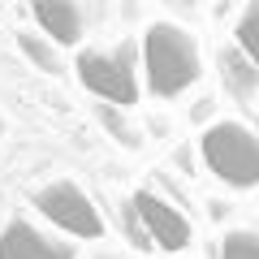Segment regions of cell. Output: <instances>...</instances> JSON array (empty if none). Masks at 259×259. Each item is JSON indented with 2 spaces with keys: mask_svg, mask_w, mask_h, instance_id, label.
Here are the masks:
<instances>
[{
  "mask_svg": "<svg viewBox=\"0 0 259 259\" xmlns=\"http://www.w3.org/2000/svg\"><path fill=\"white\" fill-rule=\"evenodd\" d=\"M143 74H147V87L164 100L190 91L203 74L199 39L177 22H151L143 30Z\"/></svg>",
  "mask_w": 259,
  "mask_h": 259,
  "instance_id": "1",
  "label": "cell"
},
{
  "mask_svg": "<svg viewBox=\"0 0 259 259\" xmlns=\"http://www.w3.org/2000/svg\"><path fill=\"white\" fill-rule=\"evenodd\" d=\"M203 160L225 186L250 190L259 186V134L242 121H216L203 130Z\"/></svg>",
  "mask_w": 259,
  "mask_h": 259,
  "instance_id": "2",
  "label": "cell"
},
{
  "mask_svg": "<svg viewBox=\"0 0 259 259\" xmlns=\"http://www.w3.org/2000/svg\"><path fill=\"white\" fill-rule=\"evenodd\" d=\"M78 82L91 95H100L112 108H130L139 104V69H134V52L125 44L121 48H91V52H78L74 61Z\"/></svg>",
  "mask_w": 259,
  "mask_h": 259,
  "instance_id": "3",
  "label": "cell"
},
{
  "mask_svg": "<svg viewBox=\"0 0 259 259\" xmlns=\"http://www.w3.org/2000/svg\"><path fill=\"white\" fill-rule=\"evenodd\" d=\"M35 207L44 212V221H52L61 233L69 238H100L104 233V216L95 207V199L69 177H56V182L39 186L35 190Z\"/></svg>",
  "mask_w": 259,
  "mask_h": 259,
  "instance_id": "4",
  "label": "cell"
},
{
  "mask_svg": "<svg viewBox=\"0 0 259 259\" xmlns=\"http://www.w3.org/2000/svg\"><path fill=\"white\" fill-rule=\"evenodd\" d=\"M134 207H139V216H143V225H147V233H151V242H156L160 250H186L190 246V221H186V212L173 203V199H164L160 190H134Z\"/></svg>",
  "mask_w": 259,
  "mask_h": 259,
  "instance_id": "5",
  "label": "cell"
},
{
  "mask_svg": "<svg viewBox=\"0 0 259 259\" xmlns=\"http://www.w3.org/2000/svg\"><path fill=\"white\" fill-rule=\"evenodd\" d=\"M0 259H78V250L30 221H9L0 233Z\"/></svg>",
  "mask_w": 259,
  "mask_h": 259,
  "instance_id": "6",
  "label": "cell"
},
{
  "mask_svg": "<svg viewBox=\"0 0 259 259\" xmlns=\"http://www.w3.org/2000/svg\"><path fill=\"white\" fill-rule=\"evenodd\" d=\"M30 18H35L39 35L52 39L61 48H78L87 30V9L74 5V0H35L30 5Z\"/></svg>",
  "mask_w": 259,
  "mask_h": 259,
  "instance_id": "7",
  "label": "cell"
},
{
  "mask_svg": "<svg viewBox=\"0 0 259 259\" xmlns=\"http://www.w3.org/2000/svg\"><path fill=\"white\" fill-rule=\"evenodd\" d=\"M221 78H225V87H229L233 95H242V100H250V95L259 91V65L250 61L238 44L221 52Z\"/></svg>",
  "mask_w": 259,
  "mask_h": 259,
  "instance_id": "8",
  "label": "cell"
},
{
  "mask_svg": "<svg viewBox=\"0 0 259 259\" xmlns=\"http://www.w3.org/2000/svg\"><path fill=\"white\" fill-rule=\"evenodd\" d=\"M233 35H238V48L259 65V0H250L246 9H242V18H238V26H233Z\"/></svg>",
  "mask_w": 259,
  "mask_h": 259,
  "instance_id": "9",
  "label": "cell"
},
{
  "mask_svg": "<svg viewBox=\"0 0 259 259\" xmlns=\"http://www.w3.org/2000/svg\"><path fill=\"white\" fill-rule=\"evenodd\" d=\"M18 44H22V52H26L30 61H35L39 69H44V74H56V69H61L52 39H44V35H18Z\"/></svg>",
  "mask_w": 259,
  "mask_h": 259,
  "instance_id": "10",
  "label": "cell"
},
{
  "mask_svg": "<svg viewBox=\"0 0 259 259\" xmlns=\"http://www.w3.org/2000/svg\"><path fill=\"white\" fill-rule=\"evenodd\" d=\"M221 259H259V233L255 229H233L221 242Z\"/></svg>",
  "mask_w": 259,
  "mask_h": 259,
  "instance_id": "11",
  "label": "cell"
},
{
  "mask_svg": "<svg viewBox=\"0 0 259 259\" xmlns=\"http://www.w3.org/2000/svg\"><path fill=\"white\" fill-rule=\"evenodd\" d=\"M100 121H104V130H108V134H112L117 143H125V147H139V130L130 125V121L121 117V112L112 108V104H100Z\"/></svg>",
  "mask_w": 259,
  "mask_h": 259,
  "instance_id": "12",
  "label": "cell"
},
{
  "mask_svg": "<svg viewBox=\"0 0 259 259\" xmlns=\"http://www.w3.org/2000/svg\"><path fill=\"white\" fill-rule=\"evenodd\" d=\"M121 225H125L130 242H134L139 250H151V246H156V242H151V233H147V225H143V216H139V207H134V199L121 207Z\"/></svg>",
  "mask_w": 259,
  "mask_h": 259,
  "instance_id": "13",
  "label": "cell"
},
{
  "mask_svg": "<svg viewBox=\"0 0 259 259\" xmlns=\"http://www.w3.org/2000/svg\"><path fill=\"white\" fill-rule=\"evenodd\" d=\"M0 130H5V121H0Z\"/></svg>",
  "mask_w": 259,
  "mask_h": 259,
  "instance_id": "14",
  "label": "cell"
}]
</instances>
